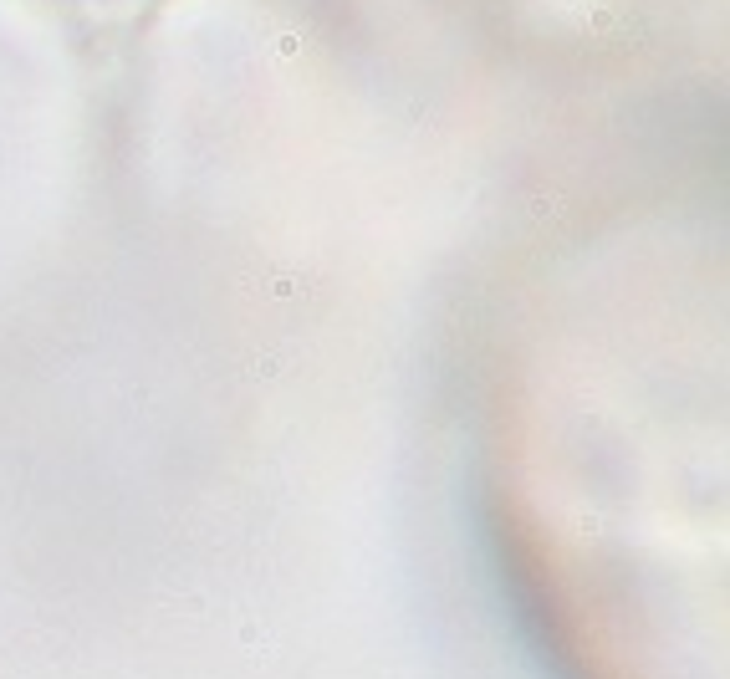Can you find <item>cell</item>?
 <instances>
[{"instance_id":"obj_1","label":"cell","mask_w":730,"mask_h":679,"mask_svg":"<svg viewBox=\"0 0 730 679\" xmlns=\"http://www.w3.org/2000/svg\"><path fill=\"white\" fill-rule=\"evenodd\" d=\"M87 6H113V0H87Z\"/></svg>"}]
</instances>
